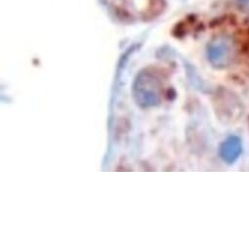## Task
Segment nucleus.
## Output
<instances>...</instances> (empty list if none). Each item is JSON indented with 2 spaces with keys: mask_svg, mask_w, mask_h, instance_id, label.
I'll return each mask as SVG.
<instances>
[{
  "mask_svg": "<svg viewBox=\"0 0 249 249\" xmlns=\"http://www.w3.org/2000/svg\"><path fill=\"white\" fill-rule=\"evenodd\" d=\"M242 153L241 140L236 136H231L227 138L220 146L219 154L222 160L229 163H234Z\"/></svg>",
  "mask_w": 249,
  "mask_h": 249,
  "instance_id": "3",
  "label": "nucleus"
},
{
  "mask_svg": "<svg viewBox=\"0 0 249 249\" xmlns=\"http://www.w3.org/2000/svg\"><path fill=\"white\" fill-rule=\"evenodd\" d=\"M240 1L243 5H245V7L249 8V0H240Z\"/></svg>",
  "mask_w": 249,
  "mask_h": 249,
  "instance_id": "4",
  "label": "nucleus"
},
{
  "mask_svg": "<svg viewBox=\"0 0 249 249\" xmlns=\"http://www.w3.org/2000/svg\"><path fill=\"white\" fill-rule=\"evenodd\" d=\"M133 95L137 104L143 107L157 106L161 101L162 83L155 73L142 71L134 82Z\"/></svg>",
  "mask_w": 249,
  "mask_h": 249,
  "instance_id": "1",
  "label": "nucleus"
},
{
  "mask_svg": "<svg viewBox=\"0 0 249 249\" xmlns=\"http://www.w3.org/2000/svg\"><path fill=\"white\" fill-rule=\"evenodd\" d=\"M232 45L230 40L219 37L212 40L208 46L209 61L216 67H224L231 61Z\"/></svg>",
  "mask_w": 249,
  "mask_h": 249,
  "instance_id": "2",
  "label": "nucleus"
}]
</instances>
